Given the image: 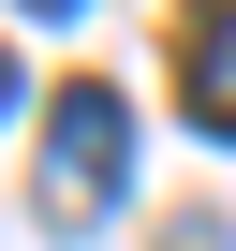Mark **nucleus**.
I'll use <instances>...</instances> for the list:
<instances>
[{
  "mask_svg": "<svg viewBox=\"0 0 236 251\" xmlns=\"http://www.w3.org/2000/svg\"><path fill=\"white\" fill-rule=\"evenodd\" d=\"M118 177H133V103L74 74V89L45 103V177H30V207H45L59 236H89V222L118 207Z\"/></svg>",
  "mask_w": 236,
  "mask_h": 251,
  "instance_id": "f257e3e1",
  "label": "nucleus"
},
{
  "mask_svg": "<svg viewBox=\"0 0 236 251\" xmlns=\"http://www.w3.org/2000/svg\"><path fill=\"white\" fill-rule=\"evenodd\" d=\"M177 89L207 133H236V0H192V30H177Z\"/></svg>",
  "mask_w": 236,
  "mask_h": 251,
  "instance_id": "f03ea898",
  "label": "nucleus"
},
{
  "mask_svg": "<svg viewBox=\"0 0 236 251\" xmlns=\"http://www.w3.org/2000/svg\"><path fill=\"white\" fill-rule=\"evenodd\" d=\"M30 15H89V0H30Z\"/></svg>",
  "mask_w": 236,
  "mask_h": 251,
  "instance_id": "7ed1b4c3",
  "label": "nucleus"
},
{
  "mask_svg": "<svg viewBox=\"0 0 236 251\" xmlns=\"http://www.w3.org/2000/svg\"><path fill=\"white\" fill-rule=\"evenodd\" d=\"M0 103H15V74H0Z\"/></svg>",
  "mask_w": 236,
  "mask_h": 251,
  "instance_id": "20e7f679",
  "label": "nucleus"
}]
</instances>
